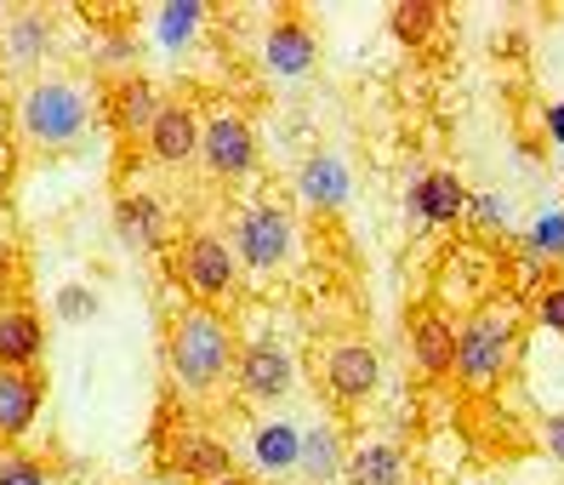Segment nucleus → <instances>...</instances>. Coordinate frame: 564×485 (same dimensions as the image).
Listing matches in <instances>:
<instances>
[{
	"label": "nucleus",
	"mask_w": 564,
	"mask_h": 485,
	"mask_svg": "<svg viewBox=\"0 0 564 485\" xmlns=\"http://www.w3.org/2000/svg\"><path fill=\"white\" fill-rule=\"evenodd\" d=\"M165 354H172V377L183 395H212V388H223L228 377H235V332H228V320L217 309H200L188 303L177 320H172V343H165Z\"/></svg>",
	"instance_id": "obj_1"
},
{
	"label": "nucleus",
	"mask_w": 564,
	"mask_h": 485,
	"mask_svg": "<svg viewBox=\"0 0 564 485\" xmlns=\"http://www.w3.org/2000/svg\"><path fill=\"white\" fill-rule=\"evenodd\" d=\"M519 354V309L513 303H479L456 326V388L462 395H490L502 388Z\"/></svg>",
	"instance_id": "obj_2"
},
{
	"label": "nucleus",
	"mask_w": 564,
	"mask_h": 485,
	"mask_svg": "<svg viewBox=\"0 0 564 485\" xmlns=\"http://www.w3.org/2000/svg\"><path fill=\"white\" fill-rule=\"evenodd\" d=\"M18 120H23V138L35 149H75L91 132V97L75 80L46 75V80H35L23 91Z\"/></svg>",
	"instance_id": "obj_3"
},
{
	"label": "nucleus",
	"mask_w": 564,
	"mask_h": 485,
	"mask_svg": "<svg viewBox=\"0 0 564 485\" xmlns=\"http://www.w3.org/2000/svg\"><path fill=\"white\" fill-rule=\"evenodd\" d=\"M177 274H183V285H188L194 303H200V309H217L223 298H235V285H240V257H235V246H228L223 235L200 229V235L183 240Z\"/></svg>",
	"instance_id": "obj_4"
},
{
	"label": "nucleus",
	"mask_w": 564,
	"mask_h": 485,
	"mask_svg": "<svg viewBox=\"0 0 564 485\" xmlns=\"http://www.w3.org/2000/svg\"><path fill=\"white\" fill-rule=\"evenodd\" d=\"M200 160L206 172L223 183H240L257 172V132L240 109H217L212 120H200Z\"/></svg>",
	"instance_id": "obj_5"
},
{
	"label": "nucleus",
	"mask_w": 564,
	"mask_h": 485,
	"mask_svg": "<svg viewBox=\"0 0 564 485\" xmlns=\"http://www.w3.org/2000/svg\"><path fill=\"white\" fill-rule=\"evenodd\" d=\"M291 246H296V229H291V212L285 206H274V201H257V206H246L240 212V223H235V257L246 269H280L285 257H291Z\"/></svg>",
	"instance_id": "obj_6"
},
{
	"label": "nucleus",
	"mask_w": 564,
	"mask_h": 485,
	"mask_svg": "<svg viewBox=\"0 0 564 485\" xmlns=\"http://www.w3.org/2000/svg\"><path fill=\"white\" fill-rule=\"evenodd\" d=\"M319 382H325V395L337 400V406H365L377 395V382H382V360H377V348L371 343H330L325 348V366H319Z\"/></svg>",
	"instance_id": "obj_7"
},
{
	"label": "nucleus",
	"mask_w": 564,
	"mask_h": 485,
	"mask_svg": "<svg viewBox=\"0 0 564 485\" xmlns=\"http://www.w3.org/2000/svg\"><path fill=\"white\" fill-rule=\"evenodd\" d=\"M291 382H296V366H291V354H285L274 337L240 343V354H235V388H240L246 400L274 406V400L291 395Z\"/></svg>",
	"instance_id": "obj_8"
},
{
	"label": "nucleus",
	"mask_w": 564,
	"mask_h": 485,
	"mask_svg": "<svg viewBox=\"0 0 564 485\" xmlns=\"http://www.w3.org/2000/svg\"><path fill=\"white\" fill-rule=\"evenodd\" d=\"M405 343H411V360L422 366V377H451L456 371V320L434 298L405 309Z\"/></svg>",
	"instance_id": "obj_9"
},
{
	"label": "nucleus",
	"mask_w": 564,
	"mask_h": 485,
	"mask_svg": "<svg viewBox=\"0 0 564 485\" xmlns=\"http://www.w3.org/2000/svg\"><path fill=\"white\" fill-rule=\"evenodd\" d=\"M46 406V371L29 366V371H7L0 366V445H18L29 429H35V417Z\"/></svg>",
	"instance_id": "obj_10"
},
{
	"label": "nucleus",
	"mask_w": 564,
	"mask_h": 485,
	"mask_svg": "<svg viewBox=\"0 0 564 485\" xmlns=\"http://www.w3.org/2000/svg\"><path fill=\"white\" fill-rule=\"evenodd\" d=\"M143 143H149V154L160 160V166H188V160L200 154V109L183 104V97L177 104H160Z\"/></svg>",
	"instance_id": "obj_11"
},
{
	"label": "nucleus",
	"mask_w": 564,
	"mask_h": 485,
	"mask_svg": "<svg viewBox=\"0 0 564 485\" xmlns=\"http://www.w3.org/2000/svg\"><path fill=\"white\" fill-rule=\"evenodd\" d=\"M314 57H319V35H314V23H308L303 12L274 18L269 41H262V63H269L274 75L296 80V75H308V69H314Z\"/></svg>",
	"instance_id": "obj_12"
},
{
	"label": "nucleus",
	"mask_w": 564,
	"mask_h": 485,
	"mask_svg": "<svg viewBox=\"0 0 564 485\" xmlns=\"http://www.w3.org/2000/svg\"><path fill=\"white\" fill-rule=\"evenodd\" d=\"M296 194H303V206L319 212V217L343 212V206H348V194H354L343 154H337V149H314L303 166H296Z\"/></svg>",
	"instance_id": "obj_13"
},
{
	"label": "nucleus",
	"mask_w": 564,
	"mask_h": 485,
	"mask_svg": "<svg viewBox=\"0 0 564 485\" xmlns=\"http://www.w3.org/2000/svg\"><path fill=\"white\" fill-rule=\"evenodd\" d=\"M104 115H109V126H115L120 138H143L149 126H154V115H160L154 80H149V75H120V80L104 91Z\"/></svg>",
	"instance_id": "obj_14"
},
{
	"label": "nucleus",
	"mask_w": 564,
	"mask_h": 485,
	"mask_svg": "<svg viewBox=\"0 0 564 485\" xmlns=\"http://www.w3.org/2000/svg\"><path fill=\"white\" fill-rule=\"evenodd\" d=\"M41 354H46V320L29 303H7L0 309V366L29 371V366H41Z\"/></svg>",
	"instance_id": "obj_15"
},
{
	"label": "nucleus",
	"mask_w": 564,
	"mask_h": 485,
	"mask_svg": "<svg viewBox=\"0 0 564 485\" xmlns=\"http://www.w3.org/2000/svg\"><path fill=\"white\" fill-rule=\"evenodd\" d=\"M411 212H416L422 229H445V223H456L468 212V183L456 172H422L411 183Z\"/></svg>",
	"instance_id": "obj_16"
},
{
	"label": "nucleus",
	"mask_w": 564,
	"mask_h": 485,
	"mask_svg": "<svg viewBox=\"0 0 564 485\" xmlns=\"http://www.w3.org/2000/svg\"><path fill=\"white\" fill-rule=\"evenodd\" d=\"M172 474H183V479H200V485H212V479H223V474H235V451H228L217 434H200V429H183L177 440H172Z\"/></svg>",
	"instance_id": "obj_17"
},
{
	"label": "nucleus",
	"mask_w": 564,
	"mask_h": 485,
	"mask_svg": "<svg viewBox=\"0 0 564 485\" xmlns=\"http://www.w3.org/2000/svg\"><path fill=\"white\" fill-rule=\"evenodd\" d=\"M115 235H120L131 251L165 246V206L154 201V194H143V188L120 194V201H115Z\"/></svg>",
	"instance_id": "obj_18"
},
{
	"label": "nucleus",
	"mask_w": 564,
	"mask_h": 485,
	"mask_svg": "<svg viewBox=\"0 0 564 485\" xmlns=\"http://www.w3.org/2000/svg\"><path fill=\"white\" fill-rule=\"evenodd\" d=\"M343 479L348 485H405V451L393 440H365L348 451Z\"/></svg>",
	"instance_id": "obj_19"
},
{
	"label": "nucleus",
	"mask_w": 564,
	"mask_h": 485,
	"mask_svg": "<svg viewBox=\"0 0 564 485\" xmlns=\"http://www.w3.org/2000/svg\"><path fill=\"white\" fill-rule=\"evenodd\" d=\"M343 463H348V451H343L337 429H330V423L303 429V445H296V468H303V479L330 485V479H343Z\"/></svg>",
	"instance_id": "obj_20"
},
{
	"label": "nucleus",
	"mask_w": 564,
	"mask_h": 485,
	"mask_svg": "<svg viewBox=\"0 0 564 485\" xmlns=\"http://www.w3.org/2000/svg\"><path fill=\"white\" fill-rule=\"evenodd\" d=\"M46 46H52V23L41 12H18L7 23V63L12 69H35V63L46 57Z\"/></svg>",
	"instance_id": "obj_21"
},
{
	"label": "nucleus",
	"mask_w": 564,
	"mask_h": 485,
	"mask_svg": "<svg viewBox=\"0 0 564 485\" xmlns=\"http://www.w3.org/2000/svg\"><path fill=\"white\" fill-rule=\"evenodd\" d=\"M440 23H445L440 0H400V7L388 12V29H393V41H400V46H427Z\"/></svg>",
	"instance_id": "obj_22"
},
{
	"label": "nucleus",
	"mask_w": 564,
	"mask_h": 485,
	"mask_svg": "<svg viewBox=\"0 0 564 485\" xmlns=\"http://www.w3.org/2000/svg\"><path fill=\"white\" fill-rule=\"evenodd\" d=\"M296 445H303V434H296L291 423H262L251 451H257V468H269V474H285L296 468Z\"/></svg>",
	"instance_id": "obj_23"
},
{
	"label": "nucleus",
	"mask_w": 564,
	"mask_h": 485,
	"mask_svg": "<svg viewBox=\"0 0 564 485\" xmlns=\"http://www.w3.org/2000/svg\"><path fill=\"white\" fill-rule=\"evenodd\" d=\"M524 251L536 257V263H564V212H542L536 223L524 229Z\"/></svg>",
	"instance_id": "obj_24"
},
{
	"label": "nucleus",
	"mask_w": 564,
	"mask_h": 485,
	"mask_svg": "<svg viewBox=\"0 0 564 485\" xmlns=\"http://www.w3.org/2000/svg\"><path fill=\"white\" fill-rule=\"evenodd\" d=\"M0 485H52V468L29 451H0Z\"/></svg>",
	"instance_id": "obj_25"
},
{
	"label": "nucleus",
	"mask_w": 564,
	"mask_h": 485,
	"mask_svg": "<svg viewBox=\"0 0 564 485\" xmlns=\"http://www.w3.org/2000/svg\"><path fill=\"white\" fill-rule=\"evenodd\" d=\"M530 320H536L542 332L564 337V280H547L536 298H530Z\"/></svg>",
	"instance_id": "obj_26"
},
{
	"label": "nucleus",
	"mask_w": 564,
	"mask_h": 485,
	"mask_svg": "<svg viewBox=\"0 0 564 485\" xmlns=\"http://www.w3.org/2000/svg\"><path fill=\"white\" fill-rule=\"evenodd\" d=\"M200 12H206L200 0H183V7H160V29H165V41H172V46H177V41H188L194 29H200Z\"/></svg>",
	"instance_id": "obj_27"
},
{
	"label": "nucleus",
	"mask_w": 564,
	"mask_h": 485,
	"mask_svg": "<svg viewBox=\"0 0 564 485\" xmlns=\"http://www.w3.org/2000/svg\"><path fill=\"white\" fill-rule=\"evenodd\" d=\"M468 212L479 217V229H508V201L496 194H468Z\"/></svg>",
	"instance_id": "obj_28"
},
{
	"label": "nucleus",
	"mask_w": 564,
	"mask_h": 485,
	"mask_svg": "<svg viewBox=\"0 0 564 485\" xmlns=\"http://www.w3.org/2000/svg\"><path fill=\"white\" fill-rule=\"evenodd\" d=\"M57 309H63V314H69V320H80V314H86V309H97V303L86 298V291H80V285H69V291H63V298H57Z\"/></svg>",
	"instance_id": "obj_29"
},
{
	"label": "nucleus",
	"mask_w": 564,
	"mask_h": 485,
	"mask_svg": "<svg viewBox=\"0 0 564 485\" xmlns=\"http://www.w3.org/2000/svg\"><path fill=\"white\" fill-rule=\"evenodd\" d=\"M542 434H547V451L564 463V411H553V417H547V429H542Z\"/></svg>",
	"instance_id": "obj_30"
},
{
	"label": "nucleus",
	"mask_w": 564,
	"mask_h": 485,
	"mask_svg": "<svg viewBox=\"0 0 564 485\" xmlns=\"http://www.w3.org/2000/svg\"><path fill=\"white\" fill-rule=\"evenodd\" d=\"M7 291H18V257L0 251V298H7Z\"/></svg>",
	"instance_id": "obj_31"
},
{
	"label": "nucleus",
	"mask_w": 564,
	"mask_h": 485,
	"mask_svg": "<svg viewBox=\"0 0 564 485\" xmlns=\"http://www.w3.org/2000/svg\"><path fill=\"white\" fill-rule=\"evenodd\" d=\"M547 132L564 143V104H547Z\"/></svg>",
	"instance_id": "obj_32"
},
{
	"label": "nucleus",
	"mask_w": 564,
	"mask_h": 485,
	"mask_svg": "<svg viewBox=\"0 0 564 485\" xmlns=\"http://www.w3.org/2000/svg\"><path fill=\"white\" fill-rule=\"evenodd\" d=\"M212 485H257V479H246V474L235 468V474H223V479H212Z\"/></svg>",
	"instance_id": "obj_33"
},
{
	"label": "nucleus",
	"mask_w": 564,
	"mask_h": 485,
	"mask_svg": "<svg viewBox=\"0 0 564 485\" xmlns=\"http://www.w3.org/2000/svg\"><path fill=\"white\" fill-rule=\"evenodd\" d=\"M0 212H7V177H0Z\"/></svg>",
	"instance_id": "obj_34"
},
{
	"label": "nucleus",
	"mask_w": 564,
	"mask_h": 485,
	"mask_svg": "<svg viewBox=\"0 0 564 485\" xmlns=\"http://www.w3.org/2000/svg\"><path fill=\"white\" fill-rule=\"evenodd\" d=\"M434 485H451V479H434Z\"/></svg>",
	"instance_id": "obj_35"
}]
</instances>
